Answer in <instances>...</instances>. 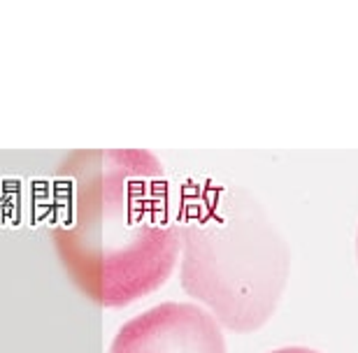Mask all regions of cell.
Segmentation results:
<instances>
[{"instance_id":"3957f363","label":"cell","mask_w":358,"mask_h":353,"mask_svg":"<svg viewBox=\"0 0 358 353\" xmlns=\"http://www.w3.org/2000/svg\"><path fill=\"white\" fill-rule=\"evenodd\" d=\"M110 353H228L217 319L191 302H166L119 328Z\"/></svg>"},{"instance_id":"277c9868","label":"cell","mask_w":358,"mask_h":353,"mask_svg":"<svg viewBox=\"0 0 358 353\" xmlns=\"http://www.w3.org/2000/svg\"><path fill=\"white\" fill-rule=\"evenodd\" d=\"M270 353H321V351L310 349V347H284V349H275Z\"/></svg>"},{"instance_id":"6da1fadb","label":"cell","mask_w":358,"mask_h":353,"mask_svg":"<svg viewBox=\"0 0 358 353\" xmlns=\"http://www.w3.org/2000/svg\"><path fill=\"white\" fill-rule=\"evenodd\" d=\"M52 237L96 305L124 307L159 291L182 254L163 165L147 151H77L54 184Z\"/></svg>"},{"instance_id":"7a4b0ae2","label":"cell","mask_w":358,"mask_h":353,"mask_svg":"<svg viewBox=\"0 0 358 353\" xmlns=\"http://www.w3.org/2000/svg\"><path fill=\"white\" fill-rule=\"evenodd\" d=\"M184 288L226 328L252 333L275 314L291 258L268 212L242 189H207L182 226Z\"/></svg>"},{"instance_id":"5b68a950","label":"cell","mask_w":358,"mask_h":353,"mask_svg":"<svg viewBox=\"0 0 358 353\" xmlns=\"http://www.w3.org/2000/svg\"><path fill=\"white\" fill-rule=\"evenodd\" d=\"M356 261H358V233H356Z\"/></svg>"}]
</instances>
